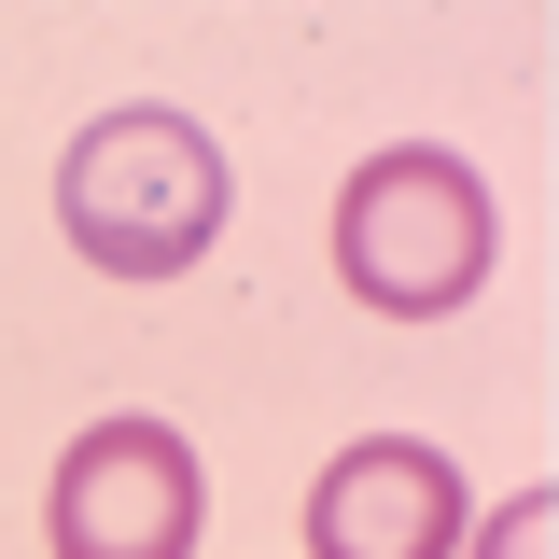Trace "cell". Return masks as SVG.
<instances>
[{"instance_id":"1","label":"cell","mask_w":559,"mask_h":559,"mask_svg":"<svg viewBox=\"0 0 559 559\" xmlns=\"http://www.w3.org/2000/svg\"><path fill=\"white\" fill-rule=\"evenodd\" d=\"M57 238L98 280H182L224 238V140L168 98H112L84 112L57 154Z\"/></svg>"},{"instance_id":"2","label":"cell","mask_w":559,"mask_h":559,"mask_svg":"<svg viewBox=\"0 0 559 559\" xmlns=\"http://www.w3.org/2000/svg\"><path fill=\"white\" fill-rule=\"evenodd\" d=\"M336 280L378 322H448L489 280V182L448 140H392L336 182Z\"/></svg>"},{"instance_id":"3","label":"cell","mask_w":559,"mask_h":559,"mask_svg":"<svg viewBox=\"0 0 559 559\" xmlns=\"http://www.w3.org/2000/svg\"><path fill=\"white\" fill-rule=\"evenodd\" d=\"M210 476L182 419H84L57 448V489H43V546L57 559H197Z\"/></svg>"},{"instance_id":"4","label":"cell","mask_w":559,"mask_h":559,"mask_svg":"<svg viewBox=\"0 0 559 559\" xmlns=\"http://www.w3.org/2000/svg\"><path fill=\"white\" fill-rule=\"evenodd\" d=\"M462 462L419 433H364L308 489V559H462Z\"/></svg>"},{"instance_id":"5","label":"cell","mask_w":559,"mask_h":559,"mask_svg":"<svg viewBox=\"0 0 559 559\" xmlns=\"http://www.w3.org/2000/svg\"><path fill=\"white\" fill-rule=\"evenodd\" d=\"M546 546H559V489H518V503L476 532V559H546Z\"/></svg>"}]
</instances>
